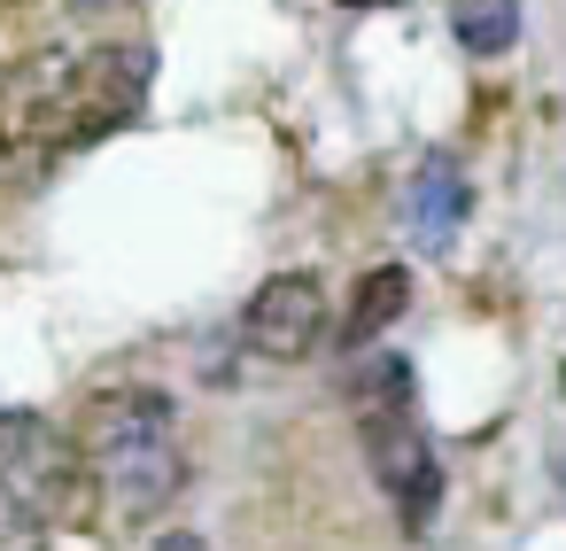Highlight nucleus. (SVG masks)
<instances>
[{
	"instance_id": "f257e3e1",
	"label": "nucleus",
	"mask_w": 566,
	"mask_h": 551,
	"mask_svg": "<svg viewBox=\"0 0 566 551\" xmlns=\"http://www.w3.org/2000/svg\"><path fill=\"white\" fill-rule=\"evenodd\" d=\"M94 489L125 528H148L179 489H187V450H179V404L164 388H102L86 419L71 427Z\"/></svg>"
},
{
	"instance_id": "f03ea898",
	"label": "nucleus",
	"mask_w": 566,
	"mask_h": 551,
	"mask_svg": "<svg viewBox=\"0 0 566 551\" xmlns=\"http://www.w3.org/2000/svg\"><path fill=\"white\" fill-rule=\"evenodd\" d=\"M349 404H357V435H365V458H373V481L380 497L396 505L403 536H427L434 528V505H442V458L411 412V365L403 357H380L373 373L349 381Z\"/></svg>"
},
{
	"instance_id": "7ed1b4c3",
	"label": "nucleus",
	"mask_w": 566,
	"mask_h": 551,
	"mask_svg": "<svg viewBox=\"0 0 566 551\" xmlns=\"http://www.w3.org/2000/svg\"><path fill=\"white\" fill-rule=\"evenodd\" d=\"M0 489L32 505L48 528L94 512V474H86L71 427H55L40 412H0Z\"/></svg>"
},
{
	"instance_id": "20e7f679",
	"label": "nucleus",
	"mask_w": 566,
	"mask_h": 551,
	"mask_svg": "<svg viewBox=\"0 0 566 551\" xmlns=\"http://www.w3.org/2000/svg\"><path fill=\"white\" fill-rule=\"evenodd\" d=\"M71 125H78V48H32L0 63V148L63 156Z\"/></svg>"
},
{
	"instance_id": "39448f33",
	"label": "nucleus",
	"mask_w": 566,
	"mask_h": 551,
	"mask_svg": "<svg viewBox=\"0 0 566 551\" xmlns=\"http://www.w3.org/2000/svg\"><path fill=\"white\" fill-rule=\"evenodd\" d=\"M148 86H156V48L148 40L78 48V125H71V148H94V141L125 133L148 110Z\"/></svg>"
},
{
	"instance_id": "423d86ee",
	"label": "nucleus",
	"mask_w": 566,
	"mask_h": 551,
	"mask_svg": "<svg viewBox=\"0 0 566 551\" xmlns=\"http://www.w3.org/2000/svg\"><path fill=\"white\" fill-rule=\"evenodd\" d=\"M326 334V280L318 272H272L249 311H241V342L264 365H303Z\"/></svg>"
},
{
	"instance_id": "0eeeda50",
	"label": "nucleus",
	"mask_w": 566,
	"mask_h": 551,
	"mask_svg": "<svg viewBox=\"0 0 566 551\" xmlns=\"http://www.w3.org/2000/svg\"><path fill=\"white\" fill-rule=\"evenodd\" d=\"M403 210H411V241L427 257H442L458 241V226H465V171L450 156H427L411 171V187H403Z\"/></svg>"
},
{
	"instance_id": "6e6552de",
	"label": "nucleus",
	"mask_w": 566,
	"mask_h": 551,
	"mask_svg": "<svg viewBox=\"0 0 566 551\" xmlns=\"http://www.w3.org/2000/svg\"><path fill=\"white\" fill-rule=\"evenodd\" d=\"M411 311V272L403 264H373L365 280H357V295H349V311H342V350L357 357V350H373L380 334H396V319Z\"/></svg>"
},
{
	"instance_id": "1a4fd4ad",
	"label": "nucleus",
	"mask_w": 566,
	"mask_h": 551,
	"mask_svg": "<svg viewBox=\"0 0 566 551\" xmlns=\"http://www.w3.org/2000/svg\"><path fill=\"white\" fill-rule=\"evenodd\" d=\"M450 40L465 55H504L520 40V0H450Z\"/></svg>"
},
{
	"instance_id": "9d476101",
	"label": "nucleus",
	"mask_w": 566,
	"mask_h": 551,
	"mask_svg": "<svg viewBox=\"0 0 566 551\" xmlns=\"http://www.w3.org/2000/svg\"><path fill=\"white\" fill-rule=\"evenodd\" d=\"M48 536H55V528H48L32 505H17L9 489H0V551H48Z\"/></svg>"
},
{
	"instance_id": "9b49d317",
	"label": "nucleus",
	"mask_w": 566,
	"mask_h": 551,
	"mask_svg": "<svg viewBox=\"0 0 566 551\" xmlns=\"http://www.w3.org/2000/svg\"><path fill=\"white\" fill-rule=\"evenodd\" d=\"M140 551H218L210 536H195V528H164V536H148Z\"/></svg>"
},
{
	"instance_id": "f8f14e48",
	"label": "nucleus",
	"mask_w": 566,
	"mask_h": 551,
	"mask_svg": "<svg viewBox=\"0 0 566 551\" xmlns=\"http://www.w3.org/2000/svg\"><path fill=\"white\" fill-rule=\"evenodd\" d=\"M342 9H373V0H342Z\"/></svg>"
},
{
	"instance_id": "ddd939ff",
	"label": "nucleus",
	"mask_w": 566,
	"mask_h": 551,
	"mask_svg": "<svg viewBox=\"0 0 566 551\" xmlns=\"http://www.w3.org/2000/svg\"><path fill=\"white\" fill-rule=\"evenodd\" d=\"M0 9H24V0H0Z\"/></svg>"
}]
</instances>
